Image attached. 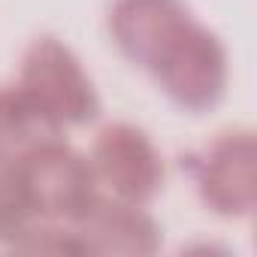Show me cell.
<instances>
[{"instance_id": "6", "label": "cell", "mask_w": 257, "mask_h": 257, "mask_svg": "<svg viewBox=\"0 0 257 257\" xmlns=\"http://www.w3.org/2000/svg\"><path fill=\"white\" fill-rule=\"evenodd\" d=\"M76 257H149L161 248V224L146 206L97 194L67 224Z\"/></svg>"}, {"instance_id": "4", "label": "cell", "mask_w": 257, "mask_h": 257, "mask_svg": "<svg viewBox=\"0 0 257 257\" xmlns=\"http://www.w3.org/2000/svg\"><path fill=\"white\" fill-rule=\"evenodd\" d=\"M200 200L221 218H248L257 206V140L251 131H224L182 158Z\"/></svg>"}, {"instance_id": "3", "label": "cell", "mask_w": 257, "mask_h": 257, "mask_svg": "<svg viewBox=\"0 0 257 257\" xmlns=\"http://www.w3.org/2000/svg\"><path fill=\"white\" fill-rule=\"evenodd\" d=\"M19 188L31 218L70 224L97 194L91 161L61 137L40 143L19 161Z\"/></svg>"}, {"instance_id": "7", "label": "cell", "mask_w": 257, "mask_h": 257, "mask_svg": "<svg viewBox=\"0 0 257 257\" xmlns=\"http://www.w3.org/2000/svg\"><path fill=\"white\" fill-rule=\"evenodd\" d=\"M64 127L43 112L19 85L0 88V161L19 164L31 149L61 137Z\"/></svg>"}, {"instance_id": "2", "label": "cell", "mask_w": 257, "mask_h": 257, "mask_svg": "<svg viewBox=\"0 0 257 257\" xmlns=\"http://www.w3.org/2000/svg\"><path fill=\"white\" fill-rule=\"evenodd\" d=\"M16 85L61 127L91 124L100 115V97L88 70L76 52L52 34H40L28 43Z\"/></svg>"}, {"instance_id": "5", "label": "cell", "mask_w": 257, "mask_h": 257, "mask_svg": "<svg viewBox=\"0 0 257 257\" xmlns=\"http://www.w3.org/2000/svg\"><path fill=\"white\" fill-rule=\"evenodd\" d=\"M88 161L97 185L109 188V194L124 203L149 206L164 191V155L143 127L131 121L103 124L94 137Z\"/></svg>"}, {"instance_id": "1", "label": "cell", "mask_w": 257, "mask_h": 257, "mask_svg": "<svg viewBox=\"0 0 257 257\" xmlns=\"http://www.w3.org/2000/svg\"><path fill=\"white\" fill-rule=\"evenodd\" d=\"M106 28L115 49L179 109L209 112L224 100L227 49L185 0H112Z\"/></svg>"}]
</instances>
